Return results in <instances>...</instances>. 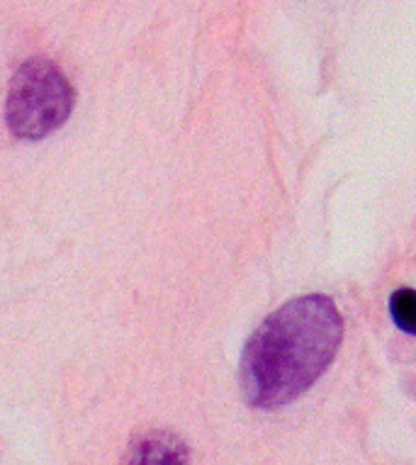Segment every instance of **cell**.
<instances>
[{"instance_id":"3957f363","label":"cell","mask_w":416,"mask_h":465,"mask_svg":"<svg viewBox=\"0 0 416 465\" xmlns=\"http://www.w3.org/2000/svg\"><path fill=\"white\" fill-rule=\"evenodd\" d=\"M132 465H188V446L171 431H154L132 449Z\"/></svg>"},{"instance_id":"277c9868","label":"cell","mask_w":416,"mask_h":465,"mask_svg":"<svg viewBox=\"0 0 416 465\" xmlns=\"http://www.w3.org/2000/svg\"><path fill=\"white\" fill-rule=\"evenodd\" d=\"M390 314L404 334L416 336V290H394L392 298H390Z\"/></svg>"},{"instance_id":"7a4b0ae2","label":"cell","mask_w":416,"mask_h":465,"mask_svg":"<svg viewBox=\"0 0 416 465\" xmlns=\"http://www.w3.org/2000/svg\"><path fill=\"white\" fill-rule=\"evenodd\" d=\"M74 103L76 93L66 74L49 59H30L10 81L5 120L15 137L37 142L66 123Z\"/></svg>"},{"instance_id":"6da1fadb","label":"cell","mask_w":416,"mask_h":465,"mask_svg":"<svg viewBox=\"0 0 416 465\" xmlns=\"http://www.w3.org/2000/svg\"><path fill=\"white\" fill-rule=\"evenodd\" d=\"M341 341L343 320L326 295H302L278 307L243 346L239 381L246 402L256 410L295 402L329 371Z\"/></svg>"}]
</instances>
